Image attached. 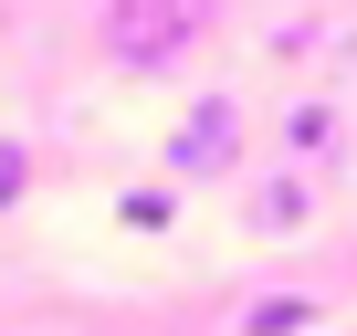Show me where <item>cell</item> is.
Returning <instances> with one entry per match:
<instances>
[{"instance_id": "1", "label": "cell", "mask_w": 357, "mask_h": 336, "mask_svg": "<svg viewBox=\"0 0 357 336\" xmlns=\"http://www.w3.org/2000/svg\"><path fill=\"white\" fill-rule=\"evenodd\" d=\"M200 0H137V11H105V53L116 63H168V53H190L200 43Z\"/></svg>"}, {"instance_id": "2", "label": "cell", "mask_w": 357, "mask_h": 336, "mask_svg": "<svg viewBox=\"0 0 357 336\" xmlns=\"http://www.w3.org/2000/svg\"><path fill=\"white\" fill-rule=\"evenodd\" d=\"M231 147H242V105L231 95H200L190 116H178V137H168V168H178V179H221Z\"/></svg>"}, {"instance_id": "3", "label": "cell", "mask_w": 357, "mask_h": 336, "mask_svg": "<svg viewBox=\"0 0 357 336\" xmlns=\"http://www.w3.org/2000/svg\"><path fill=\"white\" fill-rule=\"evenodd\" d=\"M305 326H315V305H305V294H263V305L242 315V336H305Z\"/></svg>"}, {"instance_id": "4", "label": "cell", "mask_w": 357, "mask_h": 336, "mask_svg": "<svg viewBox=\"0 0 357 336\" xmlns=\"http://www.w3.org/2000/svg\"><path fill=\"white\" fill-rule=\"evenodd\" d=\"M22 179H32V147H22V137H0V211L22 200Z\"/></svg>"}]
</instances>
